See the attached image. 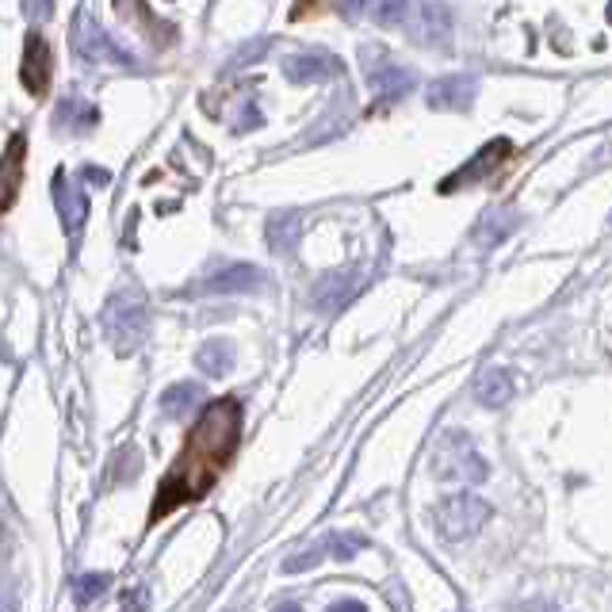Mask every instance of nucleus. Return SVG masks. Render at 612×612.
<instances>
[{"mask_svg":"<svg viewBox=\"0 0 612 612\" xmlns=\"http://www.w3.org/2000/svg\"><path fill=\"white\" fill-rule=\"evenodd\" d=\"M283 73H288V81H295V85L326 81L333 73V58L330 54H288L283 58Z\"/></svg>","mask_w":612,"mask_h":612,"instance_id":"4468645a","label":"nucleus"},{"mask_svg":"<svg viewBox=\"0 0 612 612\" xmlns=\"http://www.w3.org/2000/svg\"><path fill=\"white\" fill-rule=\"evenodd\" d=\"M50 73H54V50L47 47V39H42L39 31L27 35V47H24V85L35 92V97H47Z\"/></svg>","mask_w":612,"mask_h":612,"instance_id":"39448f33","label":"nucleus"},{"mask_svg":"<svg viewBox=\"0 0 612 612\" xmlns=\"http://www.w3.org/2000/svg\"><path fill=\"white\" fill-rule=\"evenodd\" d=\"M104 330L115 353L135 356L150 337V315H145V306L138 298H115L104 310Z\"/></svg>","mask_w":612,"mask_h":612,"instance_id":"20e7f679","label":"nucleus"},{"mask_svg":"<svg viewBox=\"0 0 612 612\" xmlns=\"http://www.w3.org/2000/svg\"><path fill=\"white\" fill-rule=\"evenodd\" d=\"M429 107L436 112H459V107H471L475 100V81L471 77H444V81L429 85Z\"/></svg>","mask_w":612,"mask_h":612,"instance_id":"f8f14e48","label":"nucleus"},{"mask_svg":"<svg viewBox=\"0 0 612 612\" xmlns=\"http://www.w3.org/2000/svg\"><path fill=\"white\" fill-rule=\"evenodd\" d=\"M330 612H368V604H360V601H337Z\"/></svg>","mask_w":612,"mask_h":612,"instance_id":"bb28decb","label":"nucleus"},{"mask_svg":"<svg viewBox=\"0 0 612 612\" xmlns=\"http://www.w3.org/2000/svg\"><path fill=\"white\" fill-rule=\"evenodd\" d=\"M200 403H203V387L195 383V379H188V383H173V387L162 395L165 418H184V413Z\"/></svg>","mask_w":612,"mask_h":612,"instance_id":"f3484780","label":"nucleus"},{"mask_svg":"<svg viewBox=\"0 0 612 612\" xmlns=\"http://www.w3.org/2000/svg\"><path fill=\"white\" fill-rule=\"evenodd\" d=\"M360 291V276L356 272H333L315 283V306L318 310H341L348 298Z\"/></svg>","mask_w":612,"mask_h":612,"instance_id":"ddd939ff","label":"nucleus"},{"mask_svg":"<svg viewBox=\"0 0 612 612\" xmlns=\"http://www.w3.org/2000/svg\"><path fill=\"white\" fill-rule=\"evenodd\" d=\"M85 180H97V184H107V180H112V177H107L104 169H92V165H89V169H85Z\"/></svg>","mask_w":612,"mask_h":612,"instance_id":"cd10ccee","label":"nucleus"},{"mask_svg":"<svg viewBox=\"0 0 612 612\" xmlns=\"http://www.w3.org/2000/svg\"><path fill=\"white\" fill-rule=\"evenodd\" d=\"M506 153H509V142H506V138H498V142L483 145V150H479L475 157H471V162L463 165V169L451 173V177L444 180L441 192H456V188H468V184H475V180H483L486 173H494L501 162H506Z\"/></svg>","mask_w":612,"mask_h":612,"instance_id":"423d86ee","label":"nucleus"},{"mask_svg":"<svg viewBox=\"0 0 612 612\" xmlns=\"http://www.w3.org/2000/svg\"><path fill=\"white\" fill-rule=\"evenodd\" d=\"M54 203H58V215H62L65 234L77 238V230H81L85 215H89V200H85V192L73 184L65 173H58V177H54Z\"/></svg>","mask_w":612,"mask_h":612,"instance_id":"9d476101","label":"nucleus"},{"mask_svg":"<svg viewBox=\"0 0 612 612\" xmlns=\"http://www.w3.org/2000/svg\"><path fill=\"white\" fill-rule=\"evenodd\" d=\"M238 441H242V406H238V398L211 403L192 425V433L184 436V448H180L169 475L162 479L150 521H162L177 506H192V501L207 498L211 486L222 475V468L234 459Z\"/></svg>","mask_w":612,"mask_h":612,"instance_id":"f257e3e1","label":"nucleus"},{"mask_svg":"<svg viewBox=\"0 0 612 612\" xmlns=\"http://www.w3.org/2000/svg\"><path fill=\"white\" fill-rule=\"evenodd\" d=\"M517 226V215L513 211H498V215H490V218H483V226L475 230V242L479 245H498L501 238L509 234Z\"/></svg>","mask_w":612,"mask_h":612,"instance_id":"6ab92c4d","label":"nucleus"},{"mask_svg":"<svg viewBox=\"0 0 612 612\" xmlns=\"http://www.w3.org/2000/svg\"><path fill=\"white\" fill-rule=\"evenodd\" d=\"M4 612H16V589H9V601H4Z\"/></svg>","mask_w":612,"mask_h":612,"instance_id":"c756f323","label":"nucleus"},{"mask_svg":"<svg viewBox=\"0 0 612 612\" xmlns=\"http://www.w3.org/2000/svg\"><path fill=\"white\" fill-rule=\"evenodd\" d=\"M54 119H58V127H69V130H89V127H97V107L92 104H85V100H77V97H69V100H62L58 104V112H54Z\"/></svg>","mask_w":612,"mask_h":612,"instance_id":"a211bd4d","label":"nucleus"},{"mask_svg":"<svg viewBox=\"0 0 612 612\" xmlns=\"http://www.w3.org/2000/svg\"><path fill=\"white\" fill-rule=\"evenodd\" d=\"M486 521H490V501L479 498V494H448L433 506L436 536L448 544H463L479 536Z\"/></svg>","mask_w":612,"mask_h":612,"instance_id":"7ed1b4c3","label":"nucleus"},{"mask_svg":"<svg viewBox=\"0 0 612 612\" xmlns=\"http://www.w3.org/2000/svg\"><path fill=\"white\" fill-rule=\"evenodd\" d=\"M517 395V379L513 371L506 368H486L483 375L475 379V398L486 406V410H501V406H509Z\"/></svg>","mask_w":612,"mask_h":612,"instance_id":"9b49d317","label":"nucleus"},{"mask_svg":"<svg viewBox=\"0 0 612 612\" xmlns=\"http://www.w3.org/2000/svg\"><path fill=\"white\" fill-rule=\"evenodd\" d=\"M298 234H303V222H298L295 211H283V215L268 218V245L276 253H295Z\"/></svg>","mask_w":612,"mask_h":612,"instance_id":"dca6fc26","label":"nucleus"},{"mask_svg":"<svg viewBox=\"0 0 612 612\" xmlns=\"http://www.w3.org/2000/svg\"><path fill=\"white\" fill-rule=\"evenodd\" d=\"M272 612H303V609H298V604H276Z\"/></svg>","mask_w":612,"mask_h":612,"instance_id":"7c9ffc66","label":"nucleus"},{"mask_svg":"<svg viewBox=\"0 0 612 612\" xmlns=\"http://www.w3.org/2000/svg\"><path fill=\"white\" fill-rule=\"evenodd\" d=\"M326 540H330V559H337V563H348V559L368 544L364 536H356V532H333V536H326Z\"/></svg>","mask_w":612,"mask_h":612,"instance_id":"4be33fe9","label":"nucleus"},{"mask_svg":"<svg viewBox=\"0 0 612 612\" xmlns=\"http://www.w3.org/2000/svg\"><path fill=\"white\" fill-rule=\"evenodd\" d=\"M145 609V586H135L130 589V601L123 604V612H142Z\"/></svg>","mask_w":612,"mask_h":612,"instance_id":"a878e982","label":"nucleus"},{"mask_svg":"<svg viewBox=\"0 0 612 612\" xmlns=\"http://www.w3.org/2000/svg\"><path fill=\"white\" fill-rule=\"evenodd\" d=\"M107 586H112V578H107V574H85V578H77V586H73V601L85 609V604L100 601Z\"/></svg>","mask_w":612,"mask_h":612,"instance_id":"412c9836","label":"nucleus"},{"mask_svg":"<svg viewBox=\"0 0 612 612\" xmlns=\"http://www.w3.org/2000/svg\"><path fill=\"white\" fill-rule=\"evenodd\" d=\"M501 612H559V609L551 601H544V597H532V601H517V604H509V609H501Z\"/></svg>","mask_w":612,"mask_h":612,"instance_id":"393cba45","label":"nucleus"},{"mask_svg":"<svg viewBox=\"0 0 612 612\" xmlns=\"http://www.w3.org/2000/svg\"><path fill=\"white\" fill-rule=\"evenodd\" d=\"M403 16H406V0H375V20L383 27L398 24Z\"/></svg>","mask_w":612,"mask_h":612,"instance_id":"b1692460","label":"nucleus"},{"mask_svg":"<svg viewBox=\"0 0 612 612\" xmlns=\"http://www.w3.org/2000/svg\"><path fill=\"white\" fill-rule=\"evenodd\" d=\"M429 468H433V479L441 483H459V486H479L486 483V459L475 451L468 433L459 429H448V433L436 436L433 451H429Z\"/></svg>","mask_w":612,"mask_h":612,"instance_id":"f03ea898","label":"nucleus"},{"mask_svg":"<svg viewBox=\"0 0 612 612\" xmlns=\"http://www.w3.org/2000/svg\"><path fill=\"white\" fill-rule=\"evenodd\" d=\"M234 360H238L234 345L222 337L203 341L200 353H195V368H200L203 375H230V371H234Z\"/></svg>","mask_w":612,"mask_h":612,"instance_id":"2eb2a0df","label":"nucleus"},{"mask_svg":"<svg viewBox=\"0 0 612 612\" xmlns=\"http://www.w3.org/2000/svg\"><path fill=\"white\" fill-rule=\"evenodd\" d=\"M73 42H77V50H81L85 58H92V62L135 65V58H130L123 47H115V42L107 39V31H104V27L89 24V20H81V24H77V31H73Z\"/></svg>","mask_w":612,"mask_h":612,"instance_id":"0eeeda50","label":"nucleus"},{"mask_svg":"<svg viewBox=\"0 0 612 612\" xmlns=\"http://www.w3.org/2000/svg\"><path fill=\"white\" fill-rule=\"evenodd\" d=\"M330 556V540H322V544H315V548H306V551H295V556L283 563V571L288 574H298V571H310V566H318L322 559Z\"/></svg>","mask_w":612,"mask_h":612,"instance_id":"5701e85b","label":"nucleus"},{"mask_svg":"<svg viewBox=\"0 0 612 612\" xmlns=\"http://www.w3.org/2000/svg\"><path fill=\"white\" fill-rule=\"evenodd\" d=\"M364 77L379 97H403V92L413 89V73L398 69L395 62H383L379 54H364Z\"/></svg>","mask_w":612,"mask_h":612,"instance_id":"6e6552de","label":"nucleus"},{"mask_svg":"<svg viewBox=\"0 0 612 612\" xmlns=\"http://www.w3.org/2000/svg\"><path fill=\"white\" fill-rule=\"evenodd\" d=\"M20 173H24V135H12L9 142V180H4V207H12L16 203V192H20Z\"/></svg>","mask_w":612,"mask_h":612,"instance_id":"aec40b11","label":"nucleus"},{"mask_svg":"<svg viewBox=\"0 0 612 612\" xmlns=\"http://www.w3.org/2000/svg\"><path fill=\"white\" fill-rule=\"evenodd\" d=\"M364 4H368V0H341V9H345L348 16H356V12H360Z\"/></svg>","mask_w":612,"mask_h":612,"instance_id":"c85d7f7f","label":"nucleus"},{"mask_svg":"<svg viewBox=\"0 0 612 612\" xmlns=\"http://www.w3.org/2000/svg\"><path fill=\"white\" fill-rule=\"evenodd\" d=\"M260 288H265V272L257 265H230L203 283V291L211 295H253Z\"/></svg>","mask_w":612,"mask_h":612,"instance_id":"1a4fd4ad","label":"nucleus"}]
</instances>
